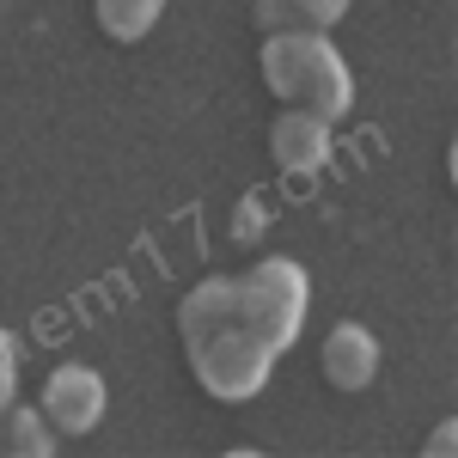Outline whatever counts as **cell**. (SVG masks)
I'll use <instances>...</instances> for the list:
<instances>
[{
  "instance_id": "obj_10",
  "label": "cell",
  "mask_w": 458,
  "mask_h": 458,
  "mask_svg": "<svg viewBox=\"0 0 458 458\" xmlns=\"http://www.w3.org/2000/svg\"><path fill=\"white\" fill-rule=\"evenodd\" d=\"M263 226H269V208H263L257 196H245V202H239V220H233V245H257Z\"/></svg>"
},
{
  "instance_id": "obj_3",
  "label": "cell",
  "mask_w": 458,
  "mask_h": 458,
  "mask_svg": "<svg viewBox=\"0 0 458 458\" xmlns=\"http://www.w3.org/2000/svg\"><path fill=\"white\" fill-rule=\"evenodd\" d=\"M245 306L250 318L263 324V336L276 343V349H293L300 343V330H306V312H312V282H306V269L293 263V257H263V263H250L245 276Z\"/></svg>"
},
{
  "instance_id": "obj_6",
  "label": "cell",
  "mask_w": 458,
  "mask_h": 458,
  "mask_svg": "<svg viewBox=\"0 0 458 458\" xmlns=\"http://www.w3.org/2000/svg\"><path fill=\"white\" fill-rule=\"evenodd\" d=\"M269 153H276V165L282 172H318L324 159H330V123H318L312 110L287 105L276 123H269Z\"/></svg>"
},
{
  "instance_id": "obj_7",
  "label": "cell",
  "mask_w": 458,
  "mask_h": 458,
  "mask_svg": "<svg viewBox=\"0 0 458 458\" xmlns=\"http://www.w3.org/2000/svg\"><path fill=\"white\" fill-rule=\"evenodd\" d=\"M349 0H250L257 31H330Z\"/></svg>"
},
{
  "instance_id": "obj_8",
  "label": "cell",
  "mask_w": 458,
  "mask_h": 458,
  "mask_svg": "<svg viewBox=\"0 0 458 458\" xmlns=\"http://www.w3.org/2000/svg\"><path fill=\"white\" fill-rule=\"evenodd\" d=\"M55 428H49V416L37 410V403H6L0 410V453H13V458H49L55 453Z\"/></svg>"
},
{
  "instance_id": "obj_12",
  "label": "cell",
  "mask_w": 458,
  "mask_h": 458,
  "mask_svg": "<svg viewBox=\"0 0 458 458\" xmlns=\"http://www.w3.org/2000/svg\"><path fill=\"white\" fill-rule=\"evenodd\" d=\"M458 446V422H440L434 434H428V458H446Z\"/></svg>"
},
{
  "instance_id": "obj_5",
  "label": "cell",
  "mask_w": 458,
  "mask_h": 458,
  "mask_svg": "<svg viewBox=\"0 0 458 458\" xmlns=\"http://www.w3.org/2000/svg\"><path fill=\"white\" fill-rule=\"evenodd\" d=\"M324 379L336 391H367L379 379V336L373 330H360V324H336L330 336H324Z\"/></svg>"
},
{
  "instance_id": "obj_11",
  "label": "cell",
  "mask_w": 458,
  "mask_h": 458,
  "mask_svg": "<svg viewBox=\"0 0 458 458\" xmlns=\"http://www.w3.org/2000/svg\"><path fill=\"white\" fill-rule=\"evenodd\" d=\"M19 397V343L0 330V410Z\"/></svg>"
},
{
  "instance_id": "obj_9",
  "label": "cell",
  "mask_w": 458,
  "mask_h": 458,
  "mask_svg": "<svg viewBox=\"0 0 458 458\" xmlns=\"http://www.w3.org/2000/svg\"><path fill=\"white\" fill-rule=\"evenodd\" d=\"M92 19L110 43H141L165 19V0H92Z\"/></svg>"
},
{
  "instance_id": "obj_4",
  "label": "cell",
  "mask_w": 458,
  "mask_h": 458,
  "mask_svg": "<svg viewBox=\"0 0 458 458\" xmlns=\"http://www.w3.org/2000/svg\"><path fill=\"white\" fill-rule=\"evenodd\" d=\"M37 410L49 416V428L62 434V440H80V434H92V428L105 422V373H92V367H55L49 379H43V397H37Z\"/></svg>"
},
{
  "instance_id": "obj_2",
  "label": "cell",
  "mask_w": 458,
  "mask_h": 458,
  "mask_svg": "<svg viewBox=\"0 0 458 458\" xmlns=\"http://www.w3.org/2000/svg\"><path fill=\"white\" fill-rule=\"evenodd\" d=\"M263 86L282 98V105L312 110L318 123H343L354 110V73L343 62V49L324 31H263Z\"/></svg>"
},
{
  "instance_id": "obj_1",
  "label": "cell",
  "mask_w": 458,
  "mask_h": 458,
  "mask_svg": "<svg viewBox=\"0 0 458 458\" xmlns=\"http://www.w3.org/2000/svg\"><path fill=\"white\" fill-rule=\"evenodd\" d=\"M177 330H183V354H190L196 386L220 403H250L282 360V349L250 318L239 276H208V282L190 287L177 306Z\"/></svg>"
}]
</instances>
